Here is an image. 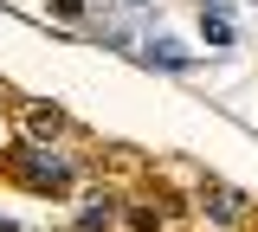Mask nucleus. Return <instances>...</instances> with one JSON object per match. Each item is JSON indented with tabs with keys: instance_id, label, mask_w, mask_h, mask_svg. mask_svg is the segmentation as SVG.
<instances>
[{
	"instance_id": "obj_1",
	"label": "nucleus",
	"mask_w": 258,
	"mask_h": 232,
	"mask_svg": "<svg viewBox=\"0 0 258 232\" xmlns=\"http://www.w3.org/2000/svg\"><path fill=\"white\" fill-rule=\"evenodd\" d=\"M13 174H20V187H32V194H71V181H78L84 168L71 162L64 148H39V142H26V148L13 155Z\"/></svg>"
},
{
	"instance_id": "obj_2",
	"label": "nucleus",
	"mask_w": 258,
	"mask_h": 232,
	"mask_svg": "<svg viewBox=\"0 0 258 232\" xmlns=\"http://www.w3.org/2000/svg\"><path fill=\"white\" fill-rule=\"evenodd\" d=\"M200 219H207L213 232H239L245 219H252V200L232 194V187H220V181H207V187H200Z\"/></svg>"
},
{
	"instance_id": "obj_3",
	"label": "nucleus",
	"mask_w": 258,
	"mask_h": 232,
	"mask_svg": "<svg viewBox=\"0 0 258 232\" xmlns=\"http://www.w3.org/2000/svg\"><path fill=\"white\" fill-rule=\"evenodd\" d=\"M20 123H26V135L39 142V148L64 142V129H71V123H64V110H52V103H26V116H20Z\"/></svg>"
},
{
	"instance_id": "obj_4",
	"label": "nucleus",
	"mask_w": 258,
	"mask_h": 232,
	"mask_svg": "<svg viewBox=\"0 0 258 232\" xmlns=\"http://www.w3.org/2000/svg\"><path fill=\"white\" fill-rule=\"evenodd\" d=\"M142 65H155V71H187L194 58H187V45H174V39H149V45H142Z\"/></svg>"
},
{
	"instance_id": "obj_5",
	"label": "nucleus",
	"mask_w": 258,
	"mask_h": 232,
	"mask_svg": "<svg viewBox=\"0 0 258 232\" xmlns=\"http://www.w3.org/2000/svg\"><path fill=\"white\" fill-rule=\"evenodd\" d=\"M116 219H123L116 200H91V206L78 213V226H71V232H116Z\"/></svg>"
},
{
	"instance_id": "obj_6",
	"label": "nucleus",
	"mask_w": 258,
	"mask_h": 232,
	"mask_svg": "<svg viewBox=\"0 0 258 232\" xmlns=\"http://www.w3.org/2000/svg\"><path fill=\"white\" fill-rule=\"evenodd\" d=\"M123 219H129V232H155V226H161L155 206H123Z\"/></svg>"
},
{
	"instance_id": "obj_7",
	"label": "nucleus",
	"mask_w": 258,
	"mask_h": 232,
	"mask_svg": "<svg viewBox=\"0 0 258 232\" xmlns=\"http://www.w3.org/2000/svg\"><path fill=\"white\" fill-rule=\"evenodd\" d=\"M200 33H207V45H232V26H226V20H207V13H200Z\"/></svg>"
},
{
	"instance_id": "obj_8",
	"label": "nucleus",
	"mask_w": 258,
	"mask_h": 232,
	"mask_svg": "<svg viewBox=\"0 0 258 232\" xmlns=\"http://www.w3.org/2000/svg\"><path fill=\"white\" fill-rule=\"evenodd\" d=\"M84 7H91V0H52V13H58V20H78Z\"/></svg>"
},
{
	"instance_id": "obj_9",
	"label": "nucleus",
	"mask_w": 258,
	"mask_h": 232,
	"mask_svg": "<svg viewBox=\"0 0 258 232\" xmlns=\"http://www.w3.org/2000/svg\"><path fill=\"white\" fill-rule=\"evenodd\" d=\"M136 7H149V0H136Z\"/></svg>"
}]
</instances>
